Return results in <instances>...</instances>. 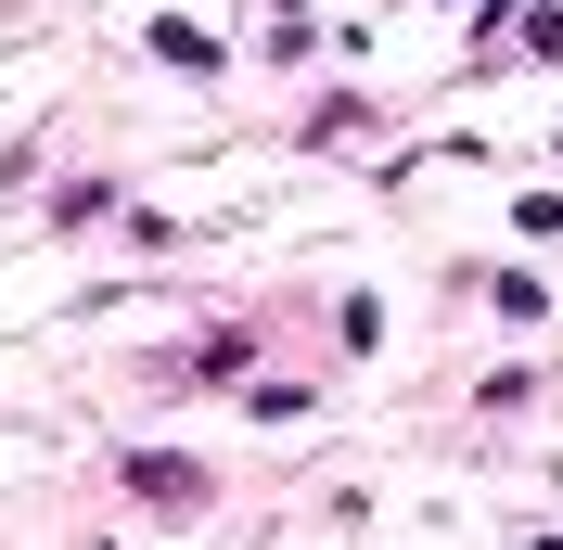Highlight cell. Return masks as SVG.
Wrapping results in <instances>:
<instances>
[{
    "instance_id": "6da1fadb",
    "label": "cell",
    "mask_w": 563,
    "mask_h": 550,
    "mask_svg": "<svg viewBox=\"0 0 563 550\" xmlns=\"http://www.w3.org/2000/svg\"><path fill=\"white\" fill-rule=\"evenodd\" d=\"M129 486H141V499H206V474H192V461H129Z\"/></svg>"
},
{
    "instance_id": "7a4b0ae2",
    "label": "cell",
    "mask_w": 563,
    "mask_h": 550,
    "mask_svg": "<svg viewBox=\"0 0 563 550\" xmlns=\"http://www.w3.org/2000/svg\"><path fill=\"white\" fill-rule=\"evenodd\" d=\"M154 52H167L179 77H206V65H218V38H206V26H154Z\"/></svg>"
}]
</instances>
